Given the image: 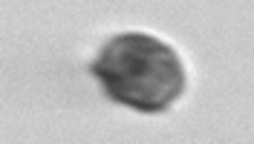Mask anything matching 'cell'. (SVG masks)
I'll use <instances>...</instances> for the list:
<instances>
[{
	"label": "cell",
	"instance_id": "cell-1",
	"mask_svg": "<svg viewBox=\"0 0 254 144\" xmlns=\"http://www.w3.org/2000/svg\"><path fill=\"white\" fill-rule=\"evenodd\" d=\"M95 75L116 101L136 110H165L185 87L176 52L147 35L113 38L95 64Z\"/></svg>",
	"mask_w": 254,
	"mask_h": 144
}]
</instances>
